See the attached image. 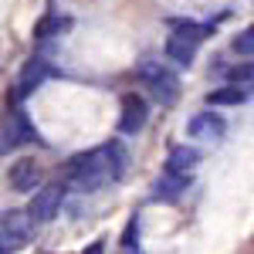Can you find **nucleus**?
<instances>
[{
  "label": "nucleus",
  "mask_w": 254,
  "mask_h": 254,
  "mask_svg": "<svg viewBox=\"0 0 254 254\" xmlns=\"http://www.w3.org/2000/svg\"><path fill=\"white\" fill-rule=\"evenodd\" d=\"M34 241V220L27 210H3L0 214V254H17Z\"/></svg>",
  "instance_id": "obj_1"
},
{
  "label": "nucleus",
  "mask_w": 254,
  "mask_h": 254,
  "mask_svg": "<svg viewBox=\"0 0 254 254\" xmlns=\"http://www.w3.org/2000/svg\"><path fill=\"white\" fill-rule=\"evenodd\" d=\"M109 180H112V176L105 170V159H102L98 149L81 153V156H75L68 163V183H71L75 190H98V187L109 183Z\"/></svg>",
  "instance_id": "obj_2"
},
{
  "label": "nucleus",
  "mask_w": 254,
  "mask_h": 254,
  "mask_svg": "<svg viewBox=\"0 0 254 254\" xmlns=\"http://www.w3.org/2000/svg\"><path fill=\"white\" fill-rule=\"evenodd\" d=\"M139 78L153 88V95H156L163 105H173L176 98H180V78H176V75L166 68V64H163V61L146 58L142 64H139Z\"/></svg>",
  "instance_id": "obj_3"
},
{
  "label": "nucleus",
  "mask_w": 254,
  "mask_h": 254,
  "mask_svg": "<svg viewBox=\"0 0 254 254\" xmlns=\"http://www.w3.org/2000/svg\"><path fill=\"white\" fill-rule=\"evenodd\" d=\"M34 139H38V132H34L31 119L24 116V112H10L0 122V153H14L17 146H27Z\"/></svg>",
  "instance_id": "obj_4"
},
{
  "label": "nucleus",
  "mask_w": 254,
  "mask_h": 254,
  "mask_svg": "<svg viewBox=\"0 0 254 254\" xmlns=\"http://www.w3.org/2000/svg\"><path fill=\"white\" fill-rule=\"evenodd\" d=\"M51 78V64L44 58H31L27 64H24V71H20V78H17V88H14V102H20V98H27L34 88H38L41 81H48Z\"/></svg>",
  "instance_id": "obj_5"
},
{
  "label": "nucleus",
  "mask_w": 254,
  "mask_h": 254,
  "mask_svg": "<svg viewBox=\"0 0 254 254\" xmlns=\"http://www.w3.org/2000/svg\"><path fill=\"white\" fill-rule=\"evenodd\" d=\"M146 116H149V109H146V98H142V95H126V98H122L119 129H122L126 136H132V132H139V129L146 126Z\"/></svg>",
  "instance_id": "obj_6"
},
{
  "label": "nucleus",
  "mask_w": 254,
  "mask_h": 254,
  "mask_svg": "<svg viewBox=\"0 0 254 254\" xmlns=\"http://www.w3.org/2000/svg\"><path fill=\"white\" fill-rule=\"evenodd\" d=\"M58 210H61V187H44V190L31 200V207H27L31 220H38V224L55 220V214H58Z\"/></svg>",
  "instance_id": "obj_7"
},
{
  "label": "nucleus",
  "mask_w": 254,
  "mask_h": 254,
  "mask_svg": "<svg viewBox=\"0 0 254 254\" xmlns=\"http://www.w3.org/2000/svg\"><path fill=\"white\" fill-rule=\"evenodd\" d=\"M187 132L193 139H200V142H217V139L227 132V122L220 116H214V112H203V116H193L187 122Z\"/></svg>",
  "instance_id": "obj_8"
},
{
  "label": "nucleus",
  "mask_w": 254,
  "mask_h": 254,
  "mask_svg": "<svg viewBox=\"0 0 254 254\" xmlns=\"http://www.w3.org/2000/svg\"><path fill=\"white\" fill-rule=\"evenodd\" d=\"M196 163H200V153H196V149H190V146H176V149H170V159H166V170H163V173L180 176V180H190V173H193Z\"/></svg>",
  "instance_id": "obj_9"
},
{
  "label": "nucleus",
  "mask_w": 254,
  "mask_h": 254,
  "mask_svg": "<svg viewBox=\"0 0 254 254\" xmlns=\"http://www.w3.org/2000/svg\"><path fill=\"white\" fill-rule=\"evenodd\" d=\"M98 153H102V159H105V170H109V176H112V183H119V180H126V170H129V156H126V146L122 142H105V146H98Z\"/></svg>",
  "instance_id": "obj_10"
},
{
  "label": "nucleus",
  "mask_w": 254,
  "mask_h": 254,
  "mask_svg": "<svg viewBox=\"0 0 254 254\" xmlns=\"http://www.w3.org/2000/svg\"><path fill=\"white\" fill-rule=\"evenodd\" d=\"M193 55H196V41H190L187 34L173 31V34L166 38V58L176 61L180 68H190V64H193Z\"/></svg>",
  "instance_id": "obj_11"
},
{
  "label": "nucleus",
  "mask_w": 254,
  "mask_h": 254,
  "mask_svg": "<svg viewBox=\"0 0 254 254\" xmlns=\"http://www.w3.org/2000/svg\"><path fill=\"white\" fill-rule=\"evenodd\" d=\"M38 183H41V170L31 159H24V163H17V166L10 170V187L20 190V193H24V190H34Z\"/></svg>",
  "instance_id": "obj_12"
},
{
  "label": "nucleus",
  "mask_w": 254,
  "mask_h": 254,
  "mask_svg": "<svg viewBox=\"0 0 254 254\" xmlns=\"http://www.w3.org/2000/svg\"><path fill=\"white\" fill-rule=\"evenodd\" d=\"M187 183H190V180H180V176L163 173L156 180V187H153V193H156V200H176V196L187 190Z\"/></svg>",
  "instance_id": "obj_13"
},
{
  "label": "nucleus",
  "mask_w": 254,
  "mask_h": 254,
  "mask_svg": "<svg viewBox=\"0 0 254 254\" xmlns=\"http://www.w3.org/2000/svg\"><path fill=\"white\" fill-rule=\"evenodd\" d=\"M244 102V88H214L207 95V105H241Z\"/></svg>",
  "instance_id": "obj_14"
},
{
  "label": "nucleus",
  "mask_w": 254,
  "mask_h": 254,
  "mask_svg": "<svg viewBox=\"0 0 254 254\" xmlns=\"http://www.w3.org/2000/svg\"><path fill=\"white\" fill-rule=\"evenodd\" d=\"M227 78H231V81H254V61H244V64H234V68L227 71Z\"/></svg>",
  "instance_id": "obj_15"
},
{
  "label": "nucleus",
  "mask_w": 254,
  "mask_h": 254,
  "mask_svg": "<svg viewBox=\"0 0 254 254\" xmlns=\"http://www.w3.org/2000/svg\"><path fill=\"white\" fill-rule=\"evenodd\" d=\"M234 51L237 55H254V27H248L244 34L234 38Z\"/></svg>",
  "instance_id": "obj_16"
},
{
  "label": "nucleus",
  "mask_w": 254,
  "mask_h": 254,
  "mask_svg": "<svg viewBox=\"0 0 254 254\" xmlns=\"http://www.w3.org/2000/svg\"><path fill=\"white\" fill-rule=\"evenodd\" d=\"M51 24H55V14H44V17H41L38 24H34V38H48Z\"/></svg>",
  "instance_id": "obj_17"
},
{
  "label": "nucleus",
  "mask_w": 254,
  "mask_h": 254,
  "mask_svg": "<svg viewBox=\"0 0 254 254\" xmlns=\"http://www.w3.org/2000/svg\"><path fill=\"white\" fill-rule=\"evenodd\" d=\"M132 241H139V227H136V217L129 220V227H126V237H122V248L129 251L132 248Z\"/></svg>",
  "instance_id": "obj_18"
},
{
  "label": "nucleus",
  "mask_w": 254,
  "mask_h": 254,
  "mask_svg": "<svg viewBox=\"0 0 254 254\" xmlns=\"http://www.w3.org/2000/svg\"><path fill=\"white\" fill-rule=\"evenodd\" d=\"M102 251H105V248H102V241H95L92 248H85V254H102Z\"/></svg>",
  "instance_id": "obj_19"
}]
</instances>
